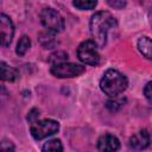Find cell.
I'll return each mask as SVG.
<instances>
[{
	"mask_svg": "<svg viewBox=\"0 0 152 152\" xmlns=\"http://www.w3.org/2000/svg\"><path fill=\"white\" fill-rule=\"evenodd\" d=\"M116 19L108 11H100L91 15L89 21L90 34L99 48L103 49L106 46L108 33L112 28L116 27Z\"/></svg>",
	"mask_w": 152,
	"mask_h": 152,
	"instance_id": "obj_1",
	"label": "cell"
},
{
	"mask_svg": "<svg viewBox=\"0 0 152 152\" xmlns=\"http://www.w3.org/2000/svg\"><path fill=\"white\" fill-rule=\"evenodd\" d=\"M127 86H128L127 77L122 72L115 69H108L103 74L100 81V89L109 97L120 95L127 89Z\"/></svg>",
	"mask_w": 152,
	"mask_h": 152,
	"instance_id": "obj_2",
	"label": "cell"
},
{
	"mask_svg": "<svg viewBox=\"0 0 152 152\" xmlns=\"http://www.w3.org/2000/svg\"><path fill=\"white\" fill-rule=\"evenodd\" d=\"M39 19L42 25L46 28V31H51L53 33L62 32L65 27L64 18L51 7L43 8L39 13Z\"/></svg>",
	"mask_w": 152,
	"mask_h": 152,
	"instance_id": "obj_3",
	"label": "cell"
},
{
	"mask_svg": "<svg viewBox=\"0 0 152 152\" xmlns=\"http://www.w3.org/2000/svg\"><path fill=\"white\" fill-rule=\"evenodd\" d=\"M59 131V124L52 119H44L33 122L30 127L31 135L34 140H43L48 137L56 134Z\"/></svg>",
	"mask_w": 152,
	"mask_h": 152,
	"instance_id": "obj_4",
	"label": "cell"
},
{
	"mask_svg": "<svg viewBox=\"0 0 152 152\" xmlns=\"http://www.w3.org/2000/svg\"><path fill=\"white\" fill-rule=\"evenodd\" d=\"M97 45L94 40H84L77 48V58L87 65H97L100 63V55L97 51Z\"/></svg>",
	"mask_w": 152,
	"mask_h": 152,
	"instance_id": "obj_5",
	"label": "cell"
},
{
	"mask_svg": "<svg viewBox=\"0 0 152 152\" xmlns=\"http://www.w3.org/2000/svg\"><path fill=\"white\" fill-rule=\"evenodd\" d=\"M86 71V66L71 62H62L53 64L50 69V72L58 78H72L82 75Z\"/></svg>",
	"mask_w": 152,
	"mask_h": 152,
	"instance_id": "obj_6",
	"label": "cell"
},
{
	"mask_svg": "<svg viewBox=\"0 0 152 152\" xmlns=\"http://www.w3.org/2000/svg\"><path fill=\"white\" fill-rule=\"evenodd\" d=\"M14 36V25L8 15L1 13L0 15V43L4 48H8Z\"/></svg>",
	"mask_w": 152,
	"mask_h": 152,
	"instance_id": "obj_7",
	"label": "cell"
},
{
	"mask_svg": "<svg viewBox=\"0 0 152 152\" xmlns=\"http://www.w3.org/2000/svg\"><path fill=\"white\" fill-rule=\"evenodd\" d=\"M150 142H151V137L146 129H141L129 138V147L137 151L145 150L146 147H148Z\"/></svg>",
	"mask_w": 152,
	"mask_h": 152,
	"instance_id": "obj_8",
	"label": "cell"
},
{
	"mask_svg": "<svg viewBox=\"0 0 152 152\" xmlns=\"http://www.w3.org/2000/svg\"><path fill=\"white\" fill-rule=\"evenodd\" d=\"M120 148L119 139L113 134H103L97 140V150L102 152L118 151Z\"/></svg>",
	"mask_w": 152,
	"mask_h": 152,
	"instance_id": "obj_9",
	"label": "cell"
},
{
	"mask_svg": "<svg viewBox=\"0 0 152 152\" xmlns=\"http://www.w3.org/2000/svg\"><path fill=\"white\" fill-rule=\"evenodd\" d=\"M137 48L145 58L152 61V39L151 38L146 36H141L137 40Z\"/></svg>",
	"mask_w": 152,
	"mask_h": 152,
	"instance_id": "obj_10",
	"label": "cell"
},
{
	"mask_svg": "<svg viewBox=\"0 0 152 152\" xmlns=\"http://www.w3.org/2000/svg\"><path fill=\"white\" fill-rule=\"evenodd\" d=\"M0 69H1V80L2 81H8V82H13L19 77V72L15 68L8 65L5 62L0 63Z\"/></svg>",
	"mask_w": 152,
	"mask_h": 152,
	"instance_id": "obj_11",
	"label": "cell"
},
{
	"mask_svg": "<svg viewBox=\"0 0 152 152\" xmlns=\"http://www.w3.org/2000/svg\"><path fill=\"white\" fill-rule=\"evenodd\" d=\"M52 33L53 32L48 31V32H43V33L39 34V43L42 44V46L44 49H52V48L56 46L57 40L55 39Z\"/></svg>",
	"mask_w": 152,
	"mask_h": 152,
	"instance_id": "obj_12",
	"label": "cell"
},
{
	"mask_svg": "<svg viewBox=\"0 0 152 152\" xmlns=\"http://www.w3.org/2000/svg\"><path fill=\"white\" fill-rule=\"evenodd\" d=\"M30 46H31V39H30V37L28 36H21L20 37V39H19V42H18V44H17V49H15V52H17V55L18 56H24L26 52H27V50L30 49Z\"/></svg>",
	"mask_w": 152,
	"mask_h": 152,
	"instance_id": "obj_13",
	"label": "cell"
},
{
	"mask_svg": "<svg viewBox=\"0 0 152 152\" xmlns=\"http://www.w3.org/2000/svg\"><path fill=\"white\" fill-rule=\"evenodd\" d=\"M72 5L81 11L94 10L97 5V0H72Z\"/></svg>",
	"mask_w": 152,
	"mask_h": 152,
	"instance_id": "obj_14",
	"label": "cell"
},
{
	"mask_svg": "<svg viewBox=\"0 0 152 152\" xmlns=\"http://www.w3.org/2000/svg\"><path fill=\"white\" fill-rule=\"evenodd\" d=\"M125 102H126V99H125V97H118V96H114V99H113V100L107 101L106 107L108 108V110H109V112L115 113V112L120 110V109L125 106Z\"/></svg>",
	"mask_w": 152,
	"mask_h": 152,
	"instance_id": "obj_15",
	"label": "cell"
},
{
	"mask_svg": "<svg viewBox=\"0 0 152 152\" xmlns=\"http://www.w3.org/2000/svg\"><path fill=\"white\" fill-rule=\"evenodd\" d=\"M42 150L43 151H63V145L59 139H52L46 141L43 145Z\"/></svg>",
	"mask_w": 152,
	"mask_h": 152,
	"instance_id": "obj_16",
	"label": "cell"
},
{
	"mask_svg": "<svg viewBox=\"0 0 152 152\" xmlns=\"http://www.w3.org/2000/svg\"><path fill=\"white\" fill-rule=\"evenodd\" d=\"M66 59H68V55L63 51H58V52L50 56L49 62L53 65V64H58V63H62V62H66Z\"/></svg>",
	"mask_w": 152,
	"mask_h": 152,
	"instance_id": "obj_17",
	"label": "cell"
},
{
	"mask_svg": "<svg viewBox=\"0 0 152 152\" xmlns=\"http://www.w3.org/2000/svg\"><path fill=\"white\" fill-rule=\"evenodd\" d=\"M106 1L114 10H122L127 4V0H106Z\"/></svg>",
	"mask_w": 152,
	"mask_h": 152,
	"instance_id": "obj_18",
	"label": "cell"
},
{
	"mask_svg": "<svg viewBox=\"0 0 152 152\" xmlns=\"http://www.w3.org/2000/svg\"><path fill=\"white\" fill-rule=\"evenodd\" d=\"M39 115H40V112H39V109H37V108H32L30 112H28V114H27V121L32 125L33 122H36V121H38V118H39Z\"/></svg>",
	"mask_w": 152,
	"mask_h": 152,
	"instance_id": "obj_19",
	"label": "cell"
},
{
	"mask_svg": "<svg viewBox=\"0 0 152 152\" xmlns=\"http://www.w3.org/2000/svg\"><path fill=\"white\" fill-rule=\"evenodd\" d=\"M144 95H145V97L150 102H152V81H150V82H147L145 84V87H144Z\"/></svg>",
	"mask_w": 152,
	"mask_h": 152,
	"instance_id": "obj_20",
	"label": "cell"
},
{
	"mask_svg": "<svg viewBox=\"0 0 152 152\" xmlns=\"http://www.w3.org/2000/svg\"><path fill=\"white\" fill-rule=\"evenodd\" d=\"M0 148H1V151H4V152H8V151H14V150H15L14 145H13L11 141H10L8 144H6V141H5V140L1 142Z\"/></svg>",
	"mask_w": 152,
	"mask_h": 152,
	"instance_id": "obj_21",
	"label": "cell"
}]
</instances>
